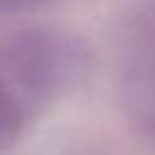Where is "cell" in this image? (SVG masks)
I'll list each match as a JSON object with an SVG mask.
<instances>
[{"instance_id": "1", "label": "cell", "mask_w": 155, "mask_h": 155, "mask_svg": "<svg viewBox=\"0 0 155 155\" xmlns=\"http://www.w3.org/2000/svg\"><path fill=\"white\" fill-rule=\"evenodd\" d=\"M23 128V112L14 94L0 84V148L9 146Z\"/></svg>"}, {"instance_id": "2", "label": "cell", "mask_w": 155, "mask_h": 155, "mask_svg": "<svg viewBox=\"0 0 155 155\" xmlns=\"http://www.w3.org/2000/svg\"><path fill=\"white\" fill-rule=\"evenodd\" d=\"M153 128H155V123H153Z\"/></svg>"}]
</instances>
